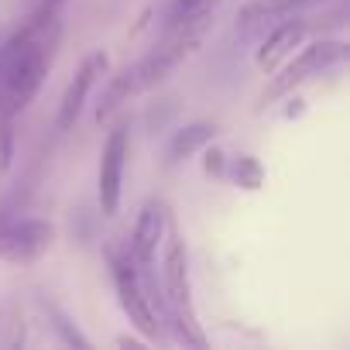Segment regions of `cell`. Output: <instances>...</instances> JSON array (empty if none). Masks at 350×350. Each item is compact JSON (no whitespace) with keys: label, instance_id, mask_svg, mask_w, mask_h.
Returning <instances> with one entry per match:
<instances>
[{"label":"cell","instance_id":"cell-1","mask_svg":"<svg viewBox=\"0 0 350 350\" xmlns=\"http://www.w3.org/2000/svg\"><path fill=\"white\" fill-rule=\"evenodd\" d=\"M165 251H161V309L168 316V326L175 333V340L206 350L210 340L200 326L196 316V302H193V278H189V251L186 241L175 234V227L165 230Z\"/></svg>","mask_w":350,"mask_h":350},{"label":"cell","instance_id":"cell-2","mask_svg":"<svg viewBox=\"0 0 350 350\" xmlns=\"http://www.w3.org/2000/svg\"><path fill=\"white\" fill-rule=\"evenodd\" d=\"M107 261H110V275H113V292H117V302L124 309V316L131 319V326L148 340H161V323H158V312L141 285V271H137V261L131 254V244H110L107 247Z\"/></svg>","mask_w":350,"mask_h":350},{"label":"cell","instance_id":"cell-3","mask_svg":"<svg viewBox=\"0 0 350 350\" xmlns=\"http://www.w3.org/2000/svg\"><path fill=\"white\" fill-rule=\"evenodd\" d=\"M347 55H350V49H347V42H340V38H319V42H309V45L302 42V45H299V55L288 59L285 69H282V72L265 86V93L258 96V110H265L268 103H275V100L295 93V86L309 83L312 76H323L326 69L343 66Z\"/></svg>","mask_w":350,"mask_h":350},{"label":"cell","instance_id":"cell-4","mask_svg":"<svg viewBox=\"0 0 350 350\" xmlns=\"http://www.w3.org/2000/svg\"><path fill=\"white\" fill-rule=\"evenodd\" d=\"M127 148H131V127L127 120H117L100 148V168H96V203L103 217L120 213L124 196V168H127Z\"/></svg>","mask_w":350,"mask_h":350},{"label":"cell","instance_id":"cell-5","mask_svg":"<svg viewBox=\"0 0 350 350\" xmlns=\"http://www.w3.org/2000/svg\"><path fill=\"white\" fill-rule=\"evenodd\" d=\"M55 244V224L42 217H11L0 224V261L31 265Z\"/></svg>","mask_w":350,"mask_h":350},{"label":"cell","instance_id":"cell-6","mask_svg":"<svg viewBox=\"0 0 350 350\" xmlns=\"http://www.w3.org/2000/svg\"><path fill=\"white\" fill-rule=\"evenodd\" d=\"M107 69H110V59H107L103 49H96V52H90V55L83 59V66L76 69V76L69 79V86H66V93H62V100H59L55 131L66 134V131L76 127V120L83 117V110H86V103H90V93H93L96 83L107 76Z\"/></svg>","mask_w":350,"mask_h":350},{"label":"cell","instance_id":"cell-7","mask_svg":"<svg viewBox=\"0 0 350 350\" xmlns=\"http://www.w3.org/2000/svg\"><path fill=\"white\" fill-rule=\"evenodd\" d=\"M306 35H309V21H302V18H285V21L271 25L268 35H265V42H261L258 52H254V66L271 76V72L306 42Z\"/></svg>","mask_w":350,"mask_h":350},{"label":"cell","instance_id":"cell-8","mask_svg":"<svg viewBox=\"0 0 350 350\" xmlns=\"http://www.w3.org/2000/svg\"><path fill=\"white\" fill-rule=\"evenodd\" d=\"M165 230H168V210L161 200H148L137 213V224H134V234H131V254L141 268H151L154 258H158V247L165 241Z\"/></svg>","mask_w":350,"mask_h":350},{"label":"cell","instance_id":"cell-9","mask_svg":"<svg viewBox=\"0 0 350 350\" xmlns=\"http://www.w3.org/2000/svg\"><path fill=\"white\" fill-rule=\"evenodd\" d=\"M312 0H251L237 11V35L241 38H254L261 31H268L271 25L299 14L302 8H309Z\"/></svg>","mask_w":350,"mask_h":350},{"label":"cell","instance_id":"cell-10","mask_svg":"<svg viewBox=\"0 0 350 350\" xmlns=\"http://www.w3.org/2000/svg\"><path fill=\"white\" fill-rule=\"evenodd\" d=\"M213 137H217V124H210V120H196V124L179 127V131L172 134L168 148H165V165L175 168L179 161H186L189 154H196L203 144H210Z\"/></svg>","mask_w":350,"mask_h":350},{"label":"cell","instance_id":"cell-11","mask_svg":"<svg viewBox=\"0 0 350 350\" xmlns=\"http://www.w3.org/2000/svg\"><path fill=\"white\" fill-rule=\"evenodd\" d=\"M131 96H134V86H131V76H127V69H124V72H117V76L103 86V93H100V100H96V110H93V120H96V124H107L124 103H131Z\"/></svg>","mask_w":350,"mask_h":350},{"label":"cell","instance_id":"cell-12","mask_svg":"<svg viewBox=\"0 0 350 350\" xmlns=\"http://www.w3.org/2000/svg\"><path fill=\"white\" fill-rule=\"evenodd\" d=\"M230 175H234V186L244 193H258L265 186V165L258 154H237L230 165Z\"/></svg>","mask_w":350,"mask_h":350},{"label":"cell","instance_id":"cell-13","mask_svg":"<svg viewBox=\"0 0 350 350\" xmlns=\"http://www.w3.org/2000/svg\"><path fill=\"white\" fill-rule=\"evenodd\" d=\"M14 151H18V137H14V117L0 113V186L14 168Z\"/></svg>","mask_w":350,"mask_h":350},{"label":"cell","instance_id":"cell-14","mask_svg":"<svg viewBox=\"0 0 350 350\" xmlns=\"http://www.w3.org/2000/svg\"><path fill=\"white\" fill-rule=\"evenodd\" d=\"M49 319H52V329L59 333V340L66 343V347H83V350H90L93 343H90V336H83L79 329H76V323L59 309V306H49Z\"/></svg>","mask_w":350,"mask_h":350},{"label":"cell","instance_id":"cell-15","mask_svg":"<svg viewBox=\"0 0 350 350\" xmlns=\"http://www.w3.org/2000/svg\"><path fill=\"white\" fill-rule=\"evenodd\" d=\"M200 151H203V172L210 175V179H220V175L227 172V151H224V148H217L213 141H210V144H203Z\"/></svg>","mask_w":350,"mask_h":350},{"label":"cell","instance_id":"cell-16","mask_svg":"<svg viewBox=\"0 0 350 350\" xmlns=\"http://www.w3.org/2000/svg\"><path fill=\"white\" fill-rule=\"evenodd\" d=\"M288 103H292V107H288V110H285V117H299V113H302V110H306V107H302V100H299V96H292V100H288Z\"/></svg>","mask_w":350,"mask_h":350},{"label":"cell","instance_id":"cell-17","mask_svg":"<svg viewBox=\"0 0 350 350\" xmlns=\"http://www.w3.org/2000/svg\"><path fill=\"white\" fill-rule=\"evenodd\" d=\"M148 340H131V336H117V347H131V350H137V347H144Z\"/></svg>","mask_w":350,"mask_h":350}]
</instances>
